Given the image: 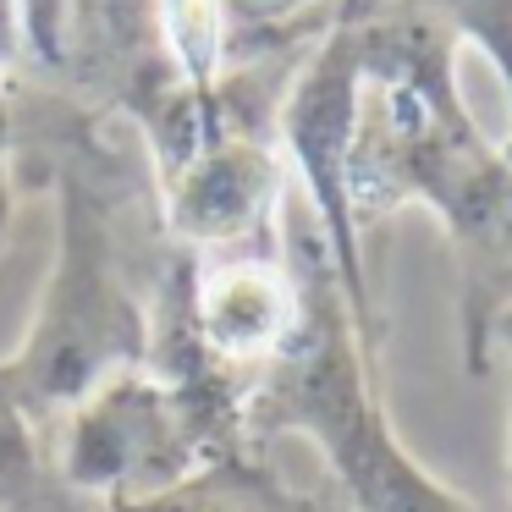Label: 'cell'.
I'll return each instance as SVG.
<instances>
[{
  "label": "cell",
  "mask_w": 512,
  "mask_h": 512,
  "mask_svg": "<svg viewBox=\"0 0 512 512\" xmlns=\"http://www.w3.org/2000/svg\"><path fill=\"white\" fill-rule=\"evenodd\" d=\"M61 490L50 485L39 430L0 391V512H50Z\"/></svg>",
  "instance_id": "30bf717a"
},
{
  "label": "cell",
  "mask_w": 512,
  "mask_h": 512,
  "mask_svg": "<svg viewBox=\"0 0 512 512\" xmlns=\"http://www.w3.org/2000/svg\"><path fill=\"white\" fill-rule=\"evenodd\" d=\"M160 171L166 226L188 254H226L281 237L287 210V171L259 127L243 116L215 122L199 144H188Z\"/></svg>",
  "instance_id": "8992f818"
},
{
  "label": "cell",
  "mask_w": 512,
  "mask_h": 512,
  "mask_svg": "<svg viewBox=\"0 0 512 512\" xmlns=\"http://www.w3.org/2000/svg\"><path fill=\"white\" fill-rule=\"evenodd\" d=\"M287 259L303 281V320L248 391V430L309 435L342 490V512H479L402 446L380 397V353L353 331L320 232L292 226Z\"/></svg>",
  "instance_id": "6da1fadb"
},
{
  "label": "cell",
  "mask_w": 512,
  "mask_h": 512,
  "mask_svg": "<svg viewBox=\"0 0 512 512\" xmlns=\"http://www.w3.org/2000/svg\"><path fill=\"white\" fill-rule=\"evenodd\" d=\"M100 512H342V507L281 479L259 452L232 446V452H210L204 463H193L188 474L160 485L155 496L100 507Z\"/></svg>",
  "instance_id": "ba28073f"
},
{
  "label": "cell",
  "mask_w": 512,
  "mask_h": 512,
  "mask_svg": "<svg viewBox=\"0 0 512 512\" xmlns=\"http://www.w3.org/2000/svg\"><path fill=\"white\" fill-rule=\"evenodd\" d=\"M171 309H177L182 325L188 364L166 369V375L210 369L248 397L259 386V375L298 336L303 281L287 259V243L270 237V243L254 248L193 254V265L182 270L177 292H171Z\"/></svg>",
  "instance_id": "5b68a950"
},
{
  "label": "cell",
  "mask_w": 512,
  "mask_h": 512,
  "mask_svg": "<svg viewBox=\"0 0 512 512\" xmlns=\"http://www.w3.org/2000/svg\"><path fill=\"white\" fill-rule=\"evenodd\" d=\"M358 23L364 0H342L325 23L320 45L287 83L276 111V133L287 149V166L309 199V221L331 254L336 287L347 298L353 331L369 353H380V320L375 292H369V259H364V226L353 215V133H358V94H364V56H358Z\"/></svg>",
  "instance_id": "277c9868"
},
{
  "label": "cell",
  "mask_w": 512,
  "mask_h": 512,
  "mask_svg": "<svg viewBox=\"0 0 512 512\" xmlns=\"http://www.w3.org/2000/svg\"><path fill=\"white\" fill-rule=\"evenodd\" d=\"M155 325L133 287L116 199L89 160L56 171V254L23 342L0 358V391L34 430L56 424L100 380L149 364Z\"/></svg>",
  "instance_id": "7a4b0ae2"
},
{
  "label": "cell",
  "mask_w": 512,
  "mask_h": 512,
  "mask_svg": "<svg viewBox=\"0 0 512 512\" xmlns=\"http://www.w3.org/2000/svg\"><path fill=\"white\" fill-rule=\"evenodd\" d=\"M496 342L507 347V358H512V314L496 325ZM507 479H512V419H507Z\"/></svg>",
  "instance_id": "8fae6325"
},
{
  "label": "cell",
  "mask_w": 512,
  "mask_h": 512,
  "mask_svg": "<svg viewBox=\"0 0 512 512\" xmlns=\"http://www.w3.org/2000/svg\"><path fill=\"white\" fill-rule=\"evenodd\" d=\"M0 61H6V56H0Z\"/></svg>",
  "instance_id": "7c38bea8"
},
{
  "label": "cell",
  "mask_w": 512,
  "mask_h": 512,
  "mask_svg": "<svg viewBox=\"0 0 512 512\" xmlns=\"http://www.w3.org/2000/svg\"><path fill=\"white\" fill-rule=\"evenodd\" d=\"M408 6H419L430 23H441L452 34V45H474L490 61L501 94H507V133H512V0H408Z\"/></svg>",
  "instance_id": "9c48e42d"
},
{
  "label": "cell",
  "mask_w": 512,
  "mask_h": 512,
  "mask_svg": "<svg viewBox=\"0 0 512 512\" xmlns=\"http://www.w3.org/2000/svg\"><path fill=\"white\" fill-rule=\"evenodd\" d=\"M430 210L457 265L463 375H490L496 325L512 314V149L485 144L479 155H468L430 193Z\"/></svg>",
  "instance_id": "52a82bcc"
},
{
  "label": "cell",
  "mask_w": 512,
  "mask_h": 512,
  "mask_svg": "<svg viewBox=\"0 0 512 512\" xmlns=\"http://www.w3.org/2000/svg\"><path fill=\"white\" fill-rule=\"evenodd\" d=\"M237 435H243L237 408L193 397L160 369L138 364L100 380L89 397L61 413L45 468L61 496L83 507H122L155 496L210 452L243 446Z\"/></svg>",
  "instance_id": "3957f363"
}]
</instances>
